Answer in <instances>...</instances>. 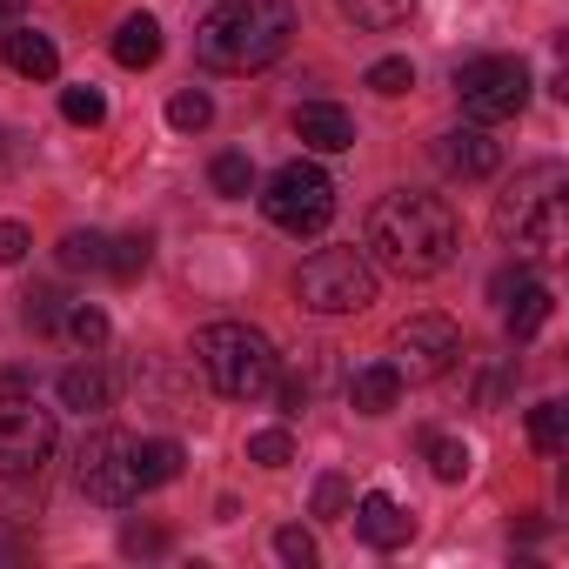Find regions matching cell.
<instances>
[{
	"label": "cell",
	"instance_id": "6da1fadb",
	"mask_svg": "<svg viewBox=\"0 0 569 569\" xmlns=\"http://www.w3.org/2000/svg\"><path fill=\"white\" fill-rule=\"evenodd\" d=\"M462 248V228H456V208L442 194H382L369 208V261L402 274V281H422V274H442Z\"/></svg>",
	"mask_w": 569,
	"mask_h": 569
},
{
	"label": "cell",
	"instance_id": "7a4b0ae2",
	"mask_svg": "<svg viewBox=\"0 0 569 569\" xmlns=\"http://www.w3.org/2000/svg\"><path fill=\"white\" fill-rule=\"evenodd\" d=\"M289 41H296L289 0H221L194 28V61L214 74H261L289 54Z\"/></svg>",
	"mask_w": 569,
	"mask_h": 569
},
{
	"label": "cell",
	"instance_id": "3957f363",
	"mask_svg": "<svg viewBox=\"0 0 569 569\" xmlns=\"http://www.w3.org/2000/svg\"><path fill=\"white\" fill-rule=\"evenodd\" d=\"M194 362H201V376H208L228 402L268 396V389H274V369H281L274 342H268L261 329H248V322H208V329L194 336Z\"/></svg>",
	"mask_w": 569,
	"mask_h": 569
},
{
	"label": "cell",
	"instance_id": "277c9868",
	"mask_svg": "<svg viewBox=\"0 0 569 569\" xmlns=\"http://www.w3.org/2000/svg\"><path fill=\"white\" fill-rule=\"evenodd\" d=\"M496 228H502L522 254H536V261L556 254V248H562V168H556V161L529 168V174L502 194Z\"/></svg>",
	"mask_w": 569,
	"mask_h": 569
},
{
	"label": "cell",
	"instance_id": "5b68a950",
	"mask_svg": "<svg viewBox=\"0 0 569 569\" xmlns=\"http://www.w3.org/2000/svg\"><path fill=\"white\" fill-rule=\"evenodd\" d=\"M296 296H302V309H316V316L369 309V302H376V261H369L362 248H316V254L296 268Z\"/></svg>",
	"mask_w": 569,
	"mask_h": 569
},
{
	"label": "cell",
	"instance_id": "8992f818",
	"mask_svg": "<svg viewBox=\"0 0 569 569\" xmlns=\"http://www.w3.org/2000/svg\"><path fill=\"white\" fill-rule=\"evenodd\" d=\"M261 214H268L281 234H322V228L336 221V181H329L316 161H289V168L268 174Z\"/></svg>",
	"mask_w": 569,
	"mask_h": 569
},
{
	"label": "cell",
	"instance_id": "52a82bcc",
	"mask_svg": "<svg viewBox=\"0 0 569 569\" xmlns=\"http://www.w3.org/2000/svg\"><path fill=\"white\" fill-rule=\"evenodd\" d=\"M456 101H462V114H469L476 128L509 121V114H522V101H529V68H522L516 54H476V61L456 68Z\"/></svg>",
	"mask_w": 569,
	"mask_h": 569
},
{
	"label": "cell",
	"instance_id": "ba28073f",
	"mask_svg": "<svg viewBox=\"0 0 569 569\" xmlns=\"http://www.w3.org/2000/svg\"><path fill=\"white\" fill-rule=\"evenodd\" d=\"M74 482H81V496H88V502H108V509L134 502V496H141L134 442H128L121 429H94V436L81 442V456H74Z\"/></svg>",
	"mask_w": 569,
	"mask_h": 569
},
{
	"label": "cell",
	"instance_id": "9c48e42d",
	"mask_svg": "<svg viewBox=\"0 0 569 569\" xmlns=\"http://www.w3.org/2000/svg\"><path fill=\"white\" fill-rule=\"evenodd\" d=\"M48 456H54V416L28 396H0V476L8 482L41 476Z\"/></svg>",
	"mask_w": 569,
	"mask_h": 569
},
{
	"label": "cell",
	"instance_id": "30bf717a",
	"mask_svg": "<svg viewBox=\"0 0 569 569\" xmlns=\"http://www.w3.org/2000/svg\"><path fill=\"white\" fill-rule=\"evenodd\" d=\"M462 362V329L449 316H409L396 329V376L402 382H442Z\"/></svg>",
	"mask_w": 569,
	"mask_h": 569
},
{
	"label": "cell",
	"instance_id": "8fae6325",
	"mask_svg": "<svg viewBox=\"0 0 569 569\" xmlns=\"http://www.w3.org/2000/svg\"><path fill=\"white\" fill-rule=\"evenodd\" d=\"M436 161H442L449 174H462V181H489V174L502 168V148H496L482 128H456V134L436 141Z\"/></svg>",
	"mask_w": 569,
	"mask_h": 569
},
{
	"label": "cell",
	"instance_id": "7c38bea8",
	"mask_svg": "<svg viewBox=\"0 0 569 569\" xmlns=\"http://www.w3.org/2000/svg\"><path fill=\"white\" fill-rule=\"evenodd\" d=\"M356 536H362V542H376V549H402V542L416 536V516H409L396 496L369 489V496L356 502Z\"/></svg>",
	"mask_w": 569,
	"mask_h": 569
},
{
	"label": "cell",
	"instance_id": "4fadbf2b",
	"mask_svg": "<svg viewBox=\"0 0 569 569\" xmlns=\"http://www.w3.org/2000/svg\"><path fill=\"white\" fill-rule=\"evenodd\" d=\"M296 134H302V148H316V154H342V148H356V114L336 108V101H309V108L296 114Z\"/></svg>",
	"mask_w": 569,
	"mask_h": 569
},
{
	"label": "cell",
	"instance_id": "5bb4252c",
	"mask_svg": "<svg viewBox=\"0 0 569 569\" xmlns=\"http://www.w3.org/2000/svg\"><path fill=\"white\" fill-rule=\"evenodd\" d=\"M8 68L28 74V81H54L61 74V48L41 28H8Z\"/></svg>",
	"mask_w": 569,
	"mask_h": 569
},
{
	"label": "cell",
	"instance_id": "9a60e30c",
	"mask_svg": "<svg viewBox=\"0 0 569 569\" xmlns=\"http://www.w3.org/2000/svg\"><path fill=\"white\" fill-rule=\"evenodd\" d=\"M396 396H402L396 362H362V369L349 376V402H356L362 416H389V409H396Z\"/></svg>",
	"mask_w": 569,
	"mask_h": 569
},
{
	"label": "cell",
	"instance_id": "2e32d148",
	"mask_svg": "<svg viewBox=\"0 0 569 569\" xmlns=\"http://www.w3.org/2000/svg\"><path fill=\"white\" fill-rule=\"evenodd\" d=\"M114 61L121 68H154L161 61V21L154 14H128L114 28Z\"/></svg>",
	"mask_w": 569,
	"mask_h": 569
},
{
	"label": "cell",
	"instance_id": "e0dca14e",
	"mask_svg": "<svg viewBox=\"0 0 569 569\" xmlns=\"http://www.w3.org/2000/svg\"><path fill=\"white\" fill-rule=\"evenodd\" d=\"M61 402H68V409H81V416H94V409H108V402H114V382H108L94 362H74V369H61Z\"/></svg>",
	"mask_w": 569,
	"mask_h": 569
},
{
	"label": "cell",
	"instance_id": "ac0fdd59",
	"mask_svg": "<svg viewBox=\"0 0 569 569\" xmlns=\"http://www.w3.org/2000/svg\"><path fill=\"white\" fill-rule=\"evenodd\" d=\"M502 302H509V336H516V342H529V336L549 322V289H542V281H516Z\"/></svg>",
	"mask_w": 569,
	"mask_h": 569
},
{
	"label": "cell",
	"instance_id": "d6986e66",
	"mask_svg": "<svg viewBox=\"0 0 569 569\" xmlns=\"http://www.w3.org/2000/svg\"><path fill=\"white\" fill-rule=\"evenodd\" d=\"M181 462H188V456H181V442H168V436H161V442H134L141 489H161V482H174V476H181Z\"/></svg>",
	"mask_w": 569,
	"mask_h": 569
},
{
	"label": "cell",
	"instance_id": "ffe728a7",
	"mask_svg": "<svg viewBox=\"0 0 569 569\" xmlns=\"http://www.w3.org/2000/svg\"><path fill=\"white\" fill-rule=\"evenodd\" d=\"M342 8V21H356V28H402L409 14H416V0H336Z\"/></svg>",
	"mask_w": 569,
	"mask_h": 569
},
{
	"label": "cell",
	"instance_id": "44dd1931",
	"mask_svg": "<svg viewBox=\"0 0 569 569\" xmlns=\"http://www.w3.org/2000/svg\"><path fill=\"white\" fill-rule=\"evenodd\" d=\"M529 442H536L542 456H562V449H569V409H562V402H536V409H529Z\"/></svg>",
	"mask_w": 569,
	"mask_h": 569
},
{
	"label": "cell",
	"instance_id": "7402d4cb",
	"mask_svg": "<svg viewBox=\"0 0 569 569\" xmlns=\"http://www.w3.org/2000/svg\"><path fill=\"white\" fill-rule=\"evenodd\" d=\"M208 181H214V194H228V201H241V194H254V161H248L241 148H228V154H214V168H208Z\"/></svg>",
	"mask_w": 569,
	"mask_h": 569
},
{
	"label": "cell",
	"instance_id": "603a6c76",
	"mask_svg": "<svg viewBox=\"0 0 569 569\" xmlns=\"http://www.w3.org/2000/svg\"><path fill=\"white\" fill-rule=\"evenodd\" d=\"M61 114H68L74 128H101V121H108V94L81 81V88H68V94H61Z\"/></svg>",
	"mask_w": 569,
	"mask_h": 569
},
{
	"label": "cell",
	"instance_id": "cb8c5ba5",
	"mask_svg": "<svg viewBox=\"0 0 569 569\" xmlns=\"http://www.w3.org/2000/svg\"><path fill=\"white\" fill-rule=\"evenodd\" d=\"M214 121V101L208 94H194V88H181L174 101H168V128H181V134H201Z\"/></svg>",
	"mask_w": 569,
	"mask_h": 569
},
{
	"label": "cell",
	"instance_id": "d4e9b609",
	"mask_svg": "<svg viewBox=\"0 0 569 569\" xmlns=\"http://www.w3.org/2000/svg\"><path fill=\"white\" fill-rule=\"evenodd\" d=\"M148 254H154V241H148V234H121V241H108V274L134 281V274L148 268Z\"/></svg>",
	"mask_w": 569,
	"mask_h": 569
},
{
	"label": "cell",
	"instance_id": "484cf974",
	"mask_svg": "<svg viewBox=\"0 0 569 569\" xmlns=\"http://www.w3.org/2000/svg\"><path fill=\"white\" fill-rule=\"evenodd\" d=\"M61 329L81 342V349H101L108 342V316L94 309V302H68V316H61Z\"/></svg>",
	"mask_w": 569,
	"mask_h": 569
},
{
	"label": "cell",
	"instance_id": "4316f807",
	"mask_svg": "<svg viewBox=\"0 0 569 569\" xmlns=\"http://www.w3.org/2000/svg\"><path fill=\"white\" fill-rule=\"evenodd\" d=\"M248 462H261V469H289V462H296L289 429H261V436H248Z\"/></svg>",
	"mask_w": 569,
	"mask_h": 569
},
{
	"label": "cell",
	"instance_id": "83f0119b",
	"mask_svg": "<svg viewBox=\"0 0 569 569\" xmlns=\"http://www.w3.org/2000/svg\"><path fill=\"white\" fill-rule=\"evenodd\" d=\"M61 268H68V274L108 268V234H68V241H61Z\"/></svg>",
	"mask_w": 569,
	"mask_h": 569
},
{
	"label": "cell",
	"instance_id": "f1b7e54d",
	"mask_svg": "<svg viewBox=\"0 0 569 569\" xmlns=\"http://www.w3.org/2000/svg\"><path fill=\"white\" fill-rule=\"evenodd\" d=\"M369 88H376L382 101H396V94H409V88H416V68H409L402 54H389V61H376V68H369Z\"/></svg>",
	"mask_w": 569,
	"mask_h": 569
},
{
	"label": "cell",
	"instance_id": "f546056e",
	"mask_svg": "<svg viewBox=\"0 0 569 569\" xmlns=\"http://www.w3.org/2000/svg\"><path fill=\"white\" fill-rule=\"evenodd\" d=\"M429 462H436L442 482H462V476H469V442H442V436H429Z\"/></svg>",
	"mask_w": 569,
	"mask_h": 569
},
{
	"label": "cell",
	"instance_id": "4dcf8cb0",
	"mask_svg": "<svg viewBox=\"0 0 569 569\" xmlns=\"http://www.w3.org/2000/svg\"><path fill=\"white\" fill-rule=\"evenodd\" d=\"M274 556H281V562H296V569H309V562H316V536L296 529V522H289V529H274Z\"/></svg>",
	"mask_w": 569,
	"mask_h": 569
},
{
	"label": "cell",
	"instance_id": "1f68e13d",
	"mask_svg": "<svg viewBox=\"0 0 569 569\" xmlns=\"http://www.w3.org/2000/svg\"><path fill=\"white\" fill-rule=\"evenodd\" d=\"M61 316H68V302H61V296H48V289H34V296H28V329H41V336H48V329H61Z\"/></svg>",
	"mask_w": 569,
	"mask_h": 569
},
{
	"label": "cell",
	"instance_id": "d6a6232c",
	"mask_svg": "<svg viewBox=\"0 0 569 569\" xmlns=\"http://www.w3.org/2000/svg\"><path fill=\"white\" fill-rule=\"evenodd\" d=\"M28 248H34V234H28L21 221H0V268H14V261H28Z\"/></svg>",
	"mask_w": 569,
	"mask_h": 569
},
{
	"label": "cell",
	"instance_id": "836d02e7",
	"mask_svg": "<svg viewBox=\"0 0 569 569\" xmlns=\"http://www.w3.org/2000/svg\"><path fill=\"white\" fill-rule=\"evenodd\" d=\"M349 509V482L342 476H322L316 482V516H342Z\"/></svg>",
	"mask_w": 569,
	"mask_h": 569
},
{
	"label": "cell",
	"instance_id": "e575fe53",
	"mask_svg": "<svg viewBox=\"0 0 569 569\" xmlns=\"http://www.w3.org/2000/svg\"><path fill=\"white\" fill-rule=\"evenodd\" d=\"M302 402H309V382H281V416H302Z\"/></svg>",
	"mask_w": 569,
	"mask_h": 569
},
{
	"label": "cell",
	"instance_id": "d590c367",
	"mask_svg": "<svg viewBox=\"0 0 569 569\" xmlns=\"http://www.w3.org/2000/svg\"><path fill=\"white\" fill-rule=\"evenodd\" d=\"M21 8H28V0H0V34H8V28L21 21Z\"/></svg>",
	"mask_w": 569,
	"mask_h": 569
}]
</instances>
